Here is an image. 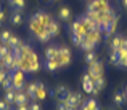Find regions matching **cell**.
<instances>
[{"instance_id": "cell-37", "label": "cell", "mask_w": 127, "mask_h": 110, "mask_svg": "<svg viewBox=\"0 0 127 110\" xmlns=\"http://www.w3.org/2000/svg\"><path fill=\"white\" fill-rule=\"evenodd\" d=\"M6 77H8V72H6L5 69H2V70H0V83H2L3 80L6 78Z\"/></svg>"}, {"instance_id": "cell-38", "label": "cell", "mask_w": 127, "mask_h": 110, "mask_svg": "<svg viewBox=\"0 0 127 110\" xmlns=\"http://www.w3.org/2000/svg\"><path fill=\"white\" fill-rule=\"evenodd\" d=\"M8 107H10V104L6 101H0V110H6Z\"/></svg>"}, {"instance_id": "cell-22", "label": "cell", "mask_w": 127, "mask_h": 110, "mask_svg": "<svg viewBox=\"0 0 127 110\" xmlns=\"http://www.w3.org/2000/svg\"><path fill=\"white\" fill-rule=\"evenodd\" d=\"M13 58H15V53H13V51H8V53H6V54L0 59V61L3 62V67L8 69L10 65H11V62H13Z\"/></svg>"}, {"instance_id": "cell-31", "label": "cell", "mask_w": 127, "mask_h": 110, "mask_svg": "<svg viewBox=\"0 0 127 110\" xmlns=\"http://www.w3.org/2000/svg\"><path fill=\"white\" fill-rule=\"evenodd\" d=\"M10 37H11V32L5 29V31H2V32H0V42L6 45V43H8V40H10Z\"/></svg>"}, {"instance_id": "cell-7", "label": "cell", "mask_w": 127, "mask_h": 110, "mask_svg": "<svg viewBox=\"0 0 127 110\" xmlns=\"http://www.w3.org/2000/svg\"><path fill=\"white\" fill-rule=\"evenodd\" d=\"M34 19H37L39 22L43 26V27H47V26L50 24V21H52V16L48 15V13H45V11H37L34 16H32Z\"/></svg>"}, {"instance_id": "cell-21", "label": "cell", "mask_w": 127, "mask_h": 110, "mask_svg": "<svg viewBox=\"0 0 127 110\" xmlns=\"http://www.w3.org/2000/svg\"><path fill=\"white\" fill-rule=\"evenodd\" d=\"M35 38H37L40 43H48L50 38H52V35L48 34V31H47V29H43L42 32H39V34L35 35Z\"/></svg>"}, {"instance_id": "cell-34", "label": "cell", "mask_w": 127, "mask_h": 110, "mask_svg": "<svg viewBox=\"0 0 127 110\" xmlns=\"http://www.w3.org/2000/svg\"><path fill=\"white\" fill-rule=\"evenodd\" d=\"M118 67L127 69V54H126V56H119V61H118Z\"/></svg>"}, {"instance_id": "cell-24", "label": "cell", "mask_w": 127, "mask_h": 110, "mask_svg": "<svg viewBox=\"0 0 127 110\" xmlns=\"http://www.w3.org/2000/svg\"><path fill=\"white\" fill-rule=\"evenodd\" d=\"M10 5H11L13 10L23 11V8L26 6V0H10Z\"/></svg>"}, {"instance_id": "cell-45", "label": "cell", "mask_w": 127, "mask_h": 110, "mask_svg": "<svg viewBox=\"0 0 127 110\" xmlns=\"http://www.w3.org/2000/svg\"><path fill=\"white\" fill-rule=\"evenodd\" d=\"M81 110H89V107H87V105H85V102H84V104L81 105Z\"/></svg>"}, {"instance_id": "cell-6", "label": "cell", "mask_w": 127, "mask_h": 110, "mask_svg": "<svg viewBox=\"0 0 127 110\" xmlns=\"http://www.w3.org/2000/svg\"><path fill=\"white\" fill-rule=\"evenodd\" d=\"M23 59V58H21ZM26 61L29 62V73H34V72H37L39 69H40V62H39V56L35 54L34 51L31 53L29 56H26Z\"/></svg>"}, {"instance_id": "cell-9", "label": "cell", "mask_w": 127, "mask_h": 110, "mask_svg": "<svg viewBox=\"0 0 127 110\" xmlns=\"http://www.w3.org/2000/svg\"><path fill=\"white\" fill-rule=\"evenodd\" d=\"M69 89H68V86H63V85H60L58 88L55 89V97L58 99V102L60 101H64L66 97H68V94H69Z\"/></svg>"}, {"instance_id": "cell-43", "label": "cell", "mask_w": 127, "mask_h": 110, "mask_svg": "<svg viewBox=\"0 0 127 110\" xmlns=\"http://www.w3.org/2000/svg\"><path fill=\"white\" fill-rule=\"evenodd\" d=\"M3 21H5V11L0 10V24H3Z\"/></svg>"}, {"instance_id": "cell-10", "label": "cell", "mask_w": 127, "mask_h": 110, "mask_svg": "<svg viewBox=\"0 0 127 110\" xmlns=\"http://www.w3.org/2000/svg\"><path fill=\"white\" fill-rule=\"evenodd\" d=\"M69 31H71V34L85 35V31H84V27H82V22L79 21V19H76V21L71 22V26H69Z\"/></svg>"}, {"instance_id": "cell-5", "label": "cell", "mask_w": 127, "mask_h": 110, "mask_svg": "<svg viewBox=\"0 0 127 110\" xmlns=\"http://www.w3.org/2000/svg\"><path fill=\"white\" fill-rule=\"evenodd\" d=\"M103 72H105V65H103V62L101 61H93L92 64H89V70H87V73H89L90 77H100V75H103Z\"/></svg>"}, {"instance_id": "cell-4", "label": "cell", "mask_w": 127, "mask_h": 110, "mask_svg": "<svg viewBox=\"0 0 127 110\" xmlns=\"http://www.w3.org/2000/svg\"><path fill=\"white\" fill-rule=\"evenodd\" d=\"M82 94L81 93H69L68 94V97L64 99V104L66 105H71V107H74V109H77V107H81L82 104H84V101H82Z\"/></svg>"}, {"instance_id": "cell-27", "label": "cell", "mask_w": 127, "mask_h": 110, "mask_svg": "<svg viewBox=\"0 0 127 110\" xmlns=\"http://www.w3.org/2000/svg\"><path fill=\"white\" fill-rule=\"evenodd\" d=\"M47 97V89L43 86V83H37V99L39 101H43Z\"/></svg>"}, {"instance_id": "cell-28", "label": "cell", "mask_w": 127, "mask_h": 110, "mask_svg": "<svg viewBox=\"0 0 127 110\" xmlns=\"http://www.w3.org/2000/svg\"><path fill=\"white\" fill-rule=\"evenodd\" d=\"M92 80H93V85H95L96 88H100V89L105 88L106 83H105V78H103V75H100V77H93Z\"/></svg>"}, {"instance_id": "cell-20", "label": "cell", "mask_w": 127, "mask_h": 110, "mask_svg": "<svg viewBox=\"0 0 127 110\" xmlns=\"http://www.w3.org/2000/svg\"><path fill=\"white\" fill-rule=\"evenodd\" d=\"M45 69L48 72H55L58 69H61V65H60L58 59H52V61H45Z\"/></svg>"}, {"instance_id": "cell-13", "label": "cell", "mask_w": 127, "mask_h": 110, "mask_svg": "<svg viewBox=\"0 0 127 110\" xmlns=\"http://www.w3.org/2000/svg\"><path fill=\"white\" fill-rule=\"evenodd\" d=\"M28 101H29V97L23 89L21 91H15V104L16 105H24V104H28Z\"/></svg>"}, {"instance_id": "cell-29", "label": "cell", "mask_w": 127, "mask_h": 110, "mask_svg": "<svg viewBox=\"0 0 127 110\" xmlns=\"http://www.w3.org/2000/svg\"><path fill=\"white\" fill-rule=\"evenodd\" d=\"M85 105L89 107V110H101L98 105V102H96V99H87Z\"/></svg>"}, {"instance_id": "cell-2", "label": "cell", "mask_w": 127, "mask_h": 110, "mask_svg": "<svg viewBox=\"0 0 127 110\" xmlns=\"http://www.w3.org/2000/svg\"><path fill=\"white\" fill-rule=\"evenodd\" d=\"M111 8L109 6V2L108 0H90L89 5H87V11H108Z\"/></svg>"}, {"instance_id": "cell-49", "label": "cell", "mask_w": 127, "mask_h": 110, "mask_svg": "<svg viewBox=\"0 0 127 110\" xmlns=\"http://www.w3.org/2000/svg\"><path fill=\"white\" fill-rule=\"evenodd\" d=\"M126 94H127V85H126Z\"/></svg>"}, {"instance_id": "cell-3", "label": "cell", "mask_w": 127, "mask_h": 110, "mask_svg": "<svg viewBox=\"0 0 127 110\" xmlns=\"http://www.w3.org/2000/svg\"><path fill=\"white\" fill-rule=\"evenodd\" d=\"M60 53H58V61H60V65L61 67H68L71 64V59H72V54H71V49L68 46H60Z\"/></svg>"}, {"instance_id": "cell-44", "label": "cell", "mask_w": 127, "mask_h": 110, "mask_svg": "<svg viewBox=\"0 0 127 110\" xmlns=\"http://www.w3.org/2000/svg\"><path fill=\"white\" fill-rule=\"evenodd\" d=\"M16 110H29V107H28V104H24V105H16Z\"/></svg>"}, {"instance_id": "cell-36", "label": "cell", "mask_w": 127, "mask_h": 110, "mask_svg": "<svg viewBox=\"0 0 127 110\" xmlns=\"http://www.w3.org/2000/svg\"><path fill=\"white\" fill-rule=\"evenodd\" d=\"M8 51H11V49H10V46H8V45H5V43H2V45H0V59H2Z\"/></svg>"}, {"instance_id": "cell-8", "label": "cell", "mask_w": 127, "mask_h": 110, "mask_svg": "<svg viewBox=\"0 0 127 110\" xmlns=\"http://www.w3.org/2000/svg\"><path fill=\"white\" fill-rule=\"evenodd\" d=\"M84 38L90 40V42H93L95 45H98V43L101 42V32L96 31V29H92V31H89V32L84 35Z\"/></svg>"}, {"instance_id": "cell-39", "label": "cell", "mask_w": 127, "mask_h": 110, "mask_svg": "<svg viewBox=\"0 0 127 110\" xmlns=\"http://www.w3.org/2000/svg\"><path fill=\"white\" fill-rule=\"evenodd\" d=\"M29 110H42V109H40V105H39L37 102H32V104L29 105Z\"/></svg>"}, {"instance_id": "cell-1", "label": "cell", "mask_w": 127, "mask_h": 110, "mask_svg": "<svg viewBox=\"0 0 127 110\" xmlns=\"http://www.w3.org/2000/svg\"><path fill=\"white\" fill-rule=\"evenodd\" d=\"M11 73V80H13V89L15 91H21L23 88L26 86V78H24V72L23 70H15V72H10Z\"/></svg>"}, {"instance_id": "cell-41", "label": "cell", "mask_w": 127, "mask_h": 110, "mask_svg": "<svg viewBox=\"0 0 127 110\" xmlns=\"http://www.w3.org/2000/svg\"><path fill=\"white\" fill-rule=\"evenodd\" d=\"M100 91H101L100 88H96V86H93V89H92V93H90V94H92V96H98V94H100Z\"/></svg>"}, {"instance_id": "cell-25", "label": "cell", "mask_w": 127, "mask_h": 110, "mask_svg": "<svg viewBox=\"0 0 127 110\" xmlns=\"http://www.w3.org/2000/svg\"><path fill=\"white\" fill-rule=\"evenodd\" d=\"M0 86H2L5 91H8V89H13V80H11V73L8 72V77H6L5 80H3L2 83H0Z\"/></svg>"}, {"instance_id": "cell-26", "label": "cell", "mask_w": 127, "mask_h": 110, "mask_svg": "<svg viewBox=\"0 0 127 110\" xmlns=\"http://www.w3.org/2000/svg\"><path fill=\"white\" fill-rule=\"evenodd\" d=\"M95 43L93 42H90V40H87V38H84L82 40V43H81V48L84 49V51L87 53V51H93V48H95Z\"/></svg>"}, {"instance_id": "cell-14", "label": "cell", "mask_w": 127, "mask_h": 110, "mask_svg": "<svg viewBox=\"0 0 127 110\" xmlns=\"http://www.w3.org/2000/svg\"><path fill=\"white\" fill-rule=\"evenodd\" d=\"M58 18H60V21H64V22L71 21V18H72L71 10H69L68 6H61V8L58 10Z\"/></svg>"}, {"instance_id": "cell-51", "label": "cell", "mask_w": 127, "mask_h": 110, "mask_svg": "<svg viewBox=\"0 0 127 110\" xmlns=\"http://www.w3.org/2000/svg\"><path fill=\"white\" fill-rule=\"evenodd\" d=\"M53 2H56V0H53Z\"/></svg>"}, {"instance_id": "cell-17", "label": "cell", "mask_w": 127, "mask_h": 110, "mask_svg": "<svg viewBox=\"0 0 127 110\" xmlns=\"http://www.w3.org/2000/svg\"><path fill=\"white\" fill-rule=\"evenodd\" d=\"M43 29H45V27H43V26H42L40 22L37 21V19L31 18V21H29V31H31L32 34H34V35H37L39 32H42V31H43Z\"/></svg>"}, {"instance_id": "cell-15", "label": "cell", "mask_w": 127, "mask_h": 110, "mask_svg": "<svg viewBox=\"0 0 127 110\" xmlns=\"http://www.w3.org/2000/svg\"><path fill=\"white\" fill-rule=\"evenodd\" d=\"M47 31H48V34L52 35V37H58L60 35V31H61V27H60V22H56V21H50V24L47 26Z\"/></svg>"}, {"instance_id": "cell-48", "label": "cell", "mask_w": 127, "mask_h": 110, "mask_svg": "<svg viewBox=\"0 0 127 110\" xmlns=\"http://www.w3.org/2000/svg\"><path fill=\"white\" fill-rule=\"evenodd\" d=\"M2 69H3V62L0 61V70H2Z\"/></svg>"}, {"instance_id": "cell-46", "label": "cell", "mask_w": 127, "mask_h": 110, "mask_svg": "<svg viewBox=\"0 0 127 110\" xmlns=\"http://www.w3.org/2000/svg\"><path fill=\"white\" fill-rule=\"evenodd\" d=\"M122 6H124V8L127 10V0H122Z\"/></svg>"}, {"instance_id": "cell-18", "label": "cell", "mask_w": 127, "mask_h": 110, "mask_svg": "<svg viewBox=\"0 0 127 110\" xmlns=\"http://www.w3.org/2000/svg\"><path fill=\"white\" fill-rule=\"evenodd\" d=\"M126 102H127V94H126V93L116 91V93H114V104L118 105V107H122Z\"/></svg>"}, {"instance_id": "cell-19", "label": "cell", "mask_w": 127, "mask_h": 110, "mask_svg": "<svg viewBox=\"0 0 127 110\" xmlns=\"http://www.w3.org/2000/svg\"><path fill=\"white\" fill-rule=\"evenodd\" d=\"M10 21H11L13 26H21V24H23V15H21V11H18V10H13Z\"/></svg>"}, {"instance_id": "cell-16", "label": "cell", "mask_w": 127, "mask_h": 110, "mask_svg": "<svg viewBox=\"0 0 127 110\" xmlns=\"http://www.w3.org/2000/svg\"><path fill=\"white\" fill-rule=\"evenodd\" d=\"M93 86H95V85H93L92 77H90L89 73H85V75H84V78H82V88H84V91L90 94V93H92V89H93Z\"/></svg>"}, {"instance_id": "cell-42", "label": "cell", "mask_w": 127, "mask_h": 110, "mask_svg": "<svg viewBox=\"0 0 127 110\" xmlns=\"http://www.w3.org/2000/svg\"><path fill=\"white\" fill-rule=\"evenodd\" d=\"M121 48L127 49V37H126V38H122V40H121Z\"/></svg>"}, {"instance_id": "cell-52", "label": "cell", "mask_w": 127, "mask_h": 110, "mask_svg": "<svg viewBox=\"0 0 127 110\" xmlns=\"http://www.w3.org/2000/svg\"><path fill=\"white\" fill-rule=\"evenodd\" d=\"M8 2H10V0H8Z\"/></svg>"}, {"instance_id": "cell-35", "label": "cell", "mask_w": 127, "mask_h": 110, "mask_svg": "<svg viewBox=\"0 0 127 110\" xmlns=\"http://www.w3.org/2000/svg\"><path fill=\"white\" fill-rule=\"evenodd\" d=\"M118 61H119L118 53H116V51H111V54H109V62H111V65H118Z\"/></svg>"}, {"instance_id": "cell-32", "label": "cell", "mask_w": 127, "mask_h": 110, "mask_svg": "<svg viewBox=\"0 0 127 110\" xmlns=\"http://www.w3.org/2000/svg\"><path fill=\"white\" fill-rule=\"evenodd\" d=\"M96 59H98V58H96V54L93 51H87L85 53V62H87V64H92V62L96 61Z\"/></svg>"}, {"instance_id": "cell-40", "label": "cell", "mask_w": 127, "mask_h": 110, "mask_svg": "<svg viewBox=\"0 0 127 110\" xmlns=\"http://www.w3.org/2000/svg\"><path fill=\"white\" fill-rule=\"evenodd\" d=\"M56 109H58V110H68V105H66L63 101H60V102H58V107H56Z\"/></svg>"}, {"instance_id": "cell-50", "label": "cell", "mask_w": 127, "mask_h": 110, "mask_svg": "<svg viewBox=\"0 0 127 110\" xmlns=\"http://www.w3.org/2000/svg\"><path fill=\"white\" fill-rule=\"evenodd\" d=\"M6 110H11V109H10V107H8V109H6Z\"/></svg>"}, {"instance_id": "cell-47", "label": "cell", "mask_w": 127, "mask_h": 110, "mask_svg": "<svg viewBox=\"0 0 127 110\" xmlns=\"http://www.w3.org/2000/svg\"><path fill=\"white\" fill-rule=\"evenodd\" d=\"M43 3H50V2H53V0H42Z\"/></svg>"}, {"instance_id": "cell-11", "label": "cell", "mask_w": 127, "mask_h": 110, "mask_svg": "<svg viewBox=\"0 0 127 110\" xmlns=\"http://www.w3.org/2000/svg\"><path fill=\"white\" fill-rule=\"evenodd\" d=\"M26 94L31 101H35L37 99V83H28L26 85Z\"/></svg>"}, {"instance_id": "cell-23", "label": "cell", "mask_w": 127, "mask_h": 110, "mask_svg": "<svg viewBox=\"0 0 127 110\" xmlns=\"http://www.w3.org/2000/svg\"><path fill=\"white\" fill-rule=\"evenodd\" d=\"M121 40H122V37H119V35H114L111 38V42H109V48H111V51H116L118 48H121Z\"/></svg>"}, {"instance_id": "cell-30", "label": "cell", "mask_w": 127, "mask_h": 110, "mask_svg": "<svg viewBox=\"0 0 127 110\" xmlns=\"http://www.w3.org/2000/svg\"><path fill=\"white\" fill-rule=\"evenodd\" d=\"M5 101L8 102V104H15V89L5 91Z\"/></svg>"}, {"instance_id": "cell-33", "label": "cell", "mask_w": 127, "mask_h": 110, "mask_svg": "<svg viewBox=\"0 0 127 110\" xmlns=\"http://www.w3.org/2000/svg\"><path fill=\"white\" fill-rule=\"evenodd\" d=\"M71 40L76 46H81L82 40H84V35H77V34H71Z\"/></svg>"}, {"instance_id": "cell-12", "label": "cell", "mask_w": 127, "mask_h": 110, "mask_svg": "<svg viewBox=\"0 0 127 110\" xmlns=\"http://www.w3.org/2000/svg\"><path fill=\"white\" fill-rule=\"evenodd\" d=\"M60 46H47L45 48V59L52 61V59H58V53H60Z\"/></svg>"}]
</instances>
